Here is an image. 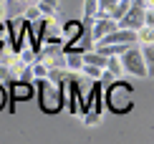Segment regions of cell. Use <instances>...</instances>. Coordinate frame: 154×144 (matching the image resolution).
Segmentation results:
<instances>
[{"label":"cell","instance_id":"16","mask_svg":"<svg viewBox=\"0 0 154 144\" xmlns=\"http://www.w3.org/2000/svg\"><path fill=\"white\" fill-rule=\"evenodd\" d=\"M5 106H8V86L0 81V111H3Z\"/></svg>","mask_w":154,"mask_h":144},{"label":"cell","instance_id":"5","mask_svg":"<svg viewBox=\"0 0 154 144\" xmlns=\"http://www.w3.org/2000/svg\"><path fill=\"white\" fill-rule=\"evenodd\" d=\"M114 28H119L114 18H94V20H91V25H88V30H91V38H94V43H96V41H101V38H104L106 33H111Z\"/></svg>","mask_w":154,"mask_h":144},{"label":"cell","instance_id":"2","mask_svg":"<svg viewBox=\"0 0 154 144\" xmlns=\"http://www.w3.org/2000/svg\"><path fill=\"white\" fill-rule=\"evenodd\" d=\"M131 86L126 81H116L114 78L111 83H106V109L114 111V114H129V111L134 109V96H131Z\"/></svg>","mask_w":154,"mask_h":144},{"label":"cell","instance_id":"14","mask_svg":"<svg viewBox=\"0 0 154 144\" xmlns=\"http://www.w3.org/2000/svg\"><path fill=\"white\" fill-rule=\"evenodd\" d=\"M23 18L28 23H33V20H38V18H41V10H38V5H28V8L23 10Z\"/></svg>","mask_w":154,"mask_h":144},{"label":"cell","instance_id":"6","mask_svg":"<svg viewBox=\"0 0 154 144\" xmlns=\"http://www.w3.org/2000/svg\"><path fill=\"white\" fill-rule=\"evenodd\" d=\"M81 30H83L81 20H68L66 25H61V41H63V45H68L71 41H76V38L81 36Z\"/></svg>","mask_w":154,"mask_h":144},{"label":"cell","instance_id":"12","mask_svg":"<svg viewBox=\"0 0 154 144\" xmlns=\"http://www.w3.org/2000/svg\"><path fill=\"white\" fill-rule=\"evenodd\" d=\"M83 76H88V78H101V74H104V68H99V66H91V63H83V66L79 68Z\"/></svg>","mask_w":154,"mask_h":144},{"label":"cell","instance_id":"19","mask_svg":"<svg viewBox=\"0 0 154 144\" xmlns=\"http://www.w3.org/2000/svg\"><path fill=\"white\" fill-rule=\"evenodd\" d=\"M38 3H46V5H51V8H58V0H38Z\"/></svg>","mask_w":154,"mask_h":144},{"label":"cell","instance_id":"10","mask_svg":"<svg viewBox=\"0 0 154 144\" xmlns=\"http://www.w3.org/2000/svg\"><path fill=\"white\" fill-rule=\"evenodd\" d=\"M137 43H154V28L152 25L137 28Z\"/></svg>","mask_w":154,"mask_h":144},{"label":"cell","instance_id":"1","mask_svg":"<svg viewBox=\"0 0 154 144\" xmlns=\"http://www.w3.org/2000/svg\"><path fill=\"white\" fill-rule=\"evenodd\" d=\"M33 89L38 94V104L46 114H58L68 101V74L61 81L53 78H33Z\"/></svg>","mask_w":154,"mask_h":144},{"label":"cell","instance_id":"13","mask_svg":"<svg viewBox=\"0 0 154 144\" xmlns=\"http://www.w3.org/2000/svg\"><path fill=\"white\" fill-rule=\"evenodd\" d=\"M83 124H86V127H94V124H99L101 121V114L99 111H94V109H88V111H83Z\"/></svg>","mask_w":154,"mask_h":144},{"label":"cell","instance_id":"4","mask_svg":"<svg viewBox=\"0 0 154 144\" xmlns=\"http://www.w3.org/2000/svg\"><path fill=\"white\" fill-rule=\"evenodd\" d=\"M8 86V109L15 111V104L18 101H30L35 96V89H33V81H23V78H18V81H10L5 83Z\"/></svg>","mask_w":154,"mask_h":144},{"label":"cell","instance_id":"8","mask_svg":"<svg viewBox=\"0 0 154 144\" xmlns=\"http://www.w3.org/2000/svg\"><path fill=\"white\" fill-rule=\"evenodd\" d=\"M109 74H111L114 78H119L121 74H124V66H121V61H119V56H106V66H104Z\"/></svg>","mask_w":154,"mask_h":144},{"label":"cell","instance_id":"3","mask_svg":"<svg viewBox=\"0 0 154 144\" xmlns=\"http://www.w3.org/2000/svg\"><path fill=\"white\" fill-rule=\"evenodd\" d=\"M119 61H121V66H124V71H126V74H131V76L146 78V76L152 74V71L146 68V63H144L142 53H139L137 43L126 45V48H124V51H121V53H119Z\"/></svg>","mask_w":154,"mask_h":144},{"label":"cell","instance_id":"11","mask_svg":"<svg viewBox=\"0 0 154 144\" xmlns=\"http://www.w3.org/2000/svg\"><path fill=\"white\" fill-rule=\"evenodd\" d=\"M63 56H66V71H79L83 66L81 53H63Z\"/></svg>","mask_w":154,"mask_h":144},{"label":"cell","instance_id":"9","mask_svg":"<svg viewBox=\"0 0 154 144\" xmlns=\"http://www.w3.org/2000/svg\"><path fill=\"white\" fill-rule=\"evenodd\" d=\"M139 53H142L146 68L152 71V63H154V43H139Z\"/></svg>","mask_w":154,"mask_h":144},{"label":"cell","instance_id":"18","mask_svg":"<svg viewBox=\"0 0 154 144\" xmlns=\"http://www.w3.org/2000/svg\"><path fill=\"white\" fill-rule=\"evenodd\" d=\"M5 43H8V28H5V23L0 20V48H3Z\"/></svg>","mask_w":154,"mask_h":144},{"label":"cell","instance_id":"17","mask_svg":"<svg viewBox=\"0 0 154 144\" xmlns=\"http://www.w3.org/2000/svg\"><path fill=\"white\" fill-rule=\"evenodd\" d=\"M35 5L41 10V15H56V8H51V5H46V3H35Z\"/></svg>","mask_w":154,"mask_h":144},{"label":"cell","instance_id":"15","mask_svg":"<svg viewBox=\"0 0 154 144\" xmlns=\"http://www.w3.org/2000/svg\"><path fill=\"white\" fill-rule=\"evenodd\" d=\"M96 8H99V0H86L83 3V18H94Z\"/></svg>","mask_w":154,"mask_h":144},{"label":"cell","instance_id":"7","mask_svg":"<svg viewBox=\"0 0 154 144\" xmlns=\"http://www.w3.org/2000/svg\"><path fill=\"white\" fill-rule=\"evenodd\" d=\"M81 58H83V63H91V66H99V68H104L106 66V56H101L99 51H86V53H81Z\"/></svg>","mask_w":154,"mask_h":144}]
</instances>
